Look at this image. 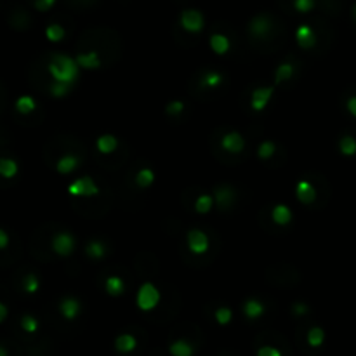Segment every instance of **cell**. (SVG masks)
I'll use <instances>...</instances> for the list:
<instances>
[{"instance_id": "1", "label": "cell", "mask_w": 356, "mask_h": 356, "mask_svg": "<svg viewBox=\"0 0 356 356\" xmlns=\"http://www.w3.org/2000/svg\"><path fill=\"white\" fill-rule=\"evenodd\" d=\"M47 70L51 73V77L56 82H66V84H73L75 85L77 79L80 75L82 68L79 66L77 59H73L66 54H52L51 61L47 65Z\"/></svg>"}, {"instance_id": "2", "label": "cell", "mask_w": 356, "mask_h": 356, "mask_svg": "<svg viewBox=\"0 0 356 356\" xmlns=\"http://www.w3.org/2000/svg\"><path fill=\"white\" fill-rule=\"evenodd\" d=\"M160 303V290L155 287L152 282H146L139 287L138 295H136V304L141 311H152Z\"/></svg>"}, {"instance_id": "3", "label": "cell", "mask_w": 356, "mask_h": 356, "mask_svg": "<svg viewBox=\"0 0 356 356\" xmlns=\"http://www.w3.org/2000/svg\"><path fill=\"white\" fill-rule=\"evenodd\" d=\"M68 193L71 196H82V198H89V196H96L99 193V188L98 184L94 182L92 177L89 176H84V177H79L68 186Z\"/></svg>"}, {"instance_id": "4", "label": "cell", "mask_w": 356, "mask_h": 356, "mask_svg": "<svg viewBox=\"0 0 356 356\" xmlns=\"http://www.w3.org/2000/svg\"><path fill=\"white\" fill-rule=\"evenodd\" d=\"M186 243H188L190 252H193L195 255H202L209 250V245H211V240H209L207 233H203L198 228H193V230L188 231L186 235Z\"/></svg>"}, {"instance_id": "5", "label": "cell", "mask_w": 356, "mask_h": 356, "mask_svg": "<svg viewBox=\"0 0 356 356\" xmlns=\"http://www.w3.org/2000/svg\"><path fill=\"white\" fill-rule=\"evenodd\" d=\"M52 250L56 252L59 257H68L75 250V238H73L71 233L68 231H59L54 235L52 238Z\"/></svg>"}, {"instance_id": "6", "label": "cell", "mask_w": 356, "mask_h": 356, "mask_svg": "<svg viewBox=\"0 0 356 356\" xmlns=\"http://www.w3.org/2000/svg\"><path fill=\"white\" fill-rule=\"evenodd\" d=\"M181 26L182 30L190 31V33H198L203 30V16L202 12L195 11V9H188L181 14Z\"/></svg>"}, {"instance_id": "7", "label": "cell", "mask_w": 356, "mask_h": 356, "mask_svg": "<svg viewBox=\"0 0 356 356\" xmlns=\"http://www.w3.org/2000/svg\"><path fill=\"white\" fill-rule=\"evenodd\" d=\"M273 92H275V87H271V85L254 89L252 94H250V108L254 111H263L268 106L269 99L273 98Z\"/></svg>"}, {"instance_id": "8", "label": "cell", "mask_w": 356, "mask_h": 356, "mask_svg": "<svg viewBox=\"0 0 356 356\" xmlns=\"http://www.w3.org/2000/svg\"><path fill=\"white\" fill-rule=\"evenodd\" d=\"M221 146L228 153H240L245 148V139L240 132H226L221 138Z\"/></svg>"}, {"instance_id": "9", "label": "cell", "mask_w": 356, "mask_h": 356, "mask_svg": "<svg viewBox=\"0 0 356 356\" xmlns=\"http://www.w3.org/2000/svg\"><path fill=\"white\" fill-rule=\"evenodd\" d=\"M249 30L254 36H266L273 30V21L268 14H257L249 23Z\"/></svg>"}, {"instance_id": "10", "label": "cell", "mask_w": 356, "mask_h": 356, "mask_svg": "<svg viewBox=\"0 0 356 356\" xmlns=\"http://www.w3.org/2000/svg\"><path fill=\"white\" fill-rule=\"evenodd\" d=\"M295 196L304 205L314 203V200H316V190H314V186L309 181L301 179L297 182V186H295Z\"/></svg>"}, {"instance_id": "11", "label": "cell", "mask_w": 356, "mask_h": 356, "mask_svg": "<svg viewBox=\"0 0 356 356\" xmlns=\"http://www.w3.org/2000/svg\"><path fill=\"white\" fill-rule=\"evenodd\" d=\"M80 309H82L80 301L75 297H65L59 303V311H61L63 318H66V320H70V322L79 316Z\"/></svg>"}, {"instance_id": "12", "label": "cell", "mask_w": 356, "mask_h": 356, "mask_svg": "<svg viewBox=\"0 0 356 356\" xmlns=\"http://www.w3.org/2000/svg\"><path fill=\"white\" fill-rule=\"evenodd\" d=\"M295 40H297L301 49H313L316 45V39H314V33L311 30V26L308 25H301L297 30H295Z\"/></svg>"}, {"instance_id": "13", "label": "cell", "mask_w": 356, "mask_h": 356, "mask_svg": "<svg viewBox=\"0 0 356 356\" xmlns=\"http://www.w3.org/2000/svg\"><path fill=\"white\" fill-rule=\"evenodd\" d=\"M264 311H266V308L259 299H247L243 303V314L249 320H259Z\"/></svg>"}, {"instance_id": "14", "label": "cell", "mask_w": 356, "mask_h": 356, "mask_svg": "<svg viewBox=\"0 0 356 356\" xmlns=\"http://www.w3.org/2000/svg\"><path fill=\"white\" fill-rule=\"evenodd\" d=\"M214 198H216V203L221 209H228L233 203V200H235V191L230 186H219V188H216Z\"/></svg>"}, {"instance_id": "15", "label": "cell", "mask_w": 356, "mask_h": 356, "mask_svg": "<svg viewBox=\"0 0 356 356\" xmlns=\"http://www.w3.org/2000/svg\"><path fill=\"white\" fill-rule=\"evenodd\" d=\"M104 290H106V294L111 295V297H118V295L124 294V290H125V282L122 280L120 276H117V275L108 276L106 282H104Z\"/></svg>"}, {"instance_id": "16", "label": "cell", "mask_w": 356, "mask_h": 356, "mask_svg": "<svg viewBox=\"0 0 356 356\" xmlns=\"http://www.w3.org/2000/svg\"><path fill=\"white\" fill-rule=\"evenodd\" d=\"M136 346H138V341H136V337L132 334H120L115 339V349L118 353H132L136 349Z\"/></svg>"}, {"instance_id": "17", "label": "cell", "mask_w": 356, "mask_h": 356, "mask_svg": "<svg viewBox=\"0 0 356 356\" xmlns=\"http://www.w3.org/2000/svg\"><path fill=\"white\" fill-rule=\"evenodd\" d=\"M117 146H118V139L111 134H103V136H99L98 141H96V148H98V152L103 155L113 153L117 149Z\"/></svg>"}, {"instance_id": "18", "label": "cell", "mask_w": 356, "mask_h": 356, "mask_svg": "<svg viewBox=\"0 0 356 356\" xmlns=\"http://www.w3.org/2000/svg\"><path fill=\"white\" fill-rule=\"evenodd\" d=\"M77 63H79L80 68H84V70H96V68L101 66V59H99V54L90 51V52H85V54H79V56L75 58Z\"/></svg>"}, {"instance_id": "19", "label": "cell", "mask_w": 356, "mask_h": 356, "mask_svg": "<svg viewBox=\"0 0 356 356\" xmlns=\"http://www.w3.org/2000/svg\"><path fill=\"white\" fill-rule=\"evenodd\" d=\"M79 162L80 160L75 157V155H70V153L63 155L56 163V171L59 172V174H71V172L79 167Z\"/></svg>"}, {"instance_id": "20", "label": "cell", "mask_w": 356, "mask_h": 356, "mask_svg": "<svg viewBox=\"0 0 356 356\" xmlns=\"http://www.w3.org/2000/svg\"><path fill=\"white\" fill-rule=\"evenodd\" d=\"M271 219L275 221V224L278 226H287L292 221V211L287 205L278 203L275 209L271 211Z\"/></svg>"}, {"instance_id": "21", "label": "cell", "mask_w": 356, "mask_h": 356, "mask_svg": "<svg viewBox=\"0 0 356 356\" xmlns=\"http://www.w3.org/2000/svg\"><path fill=\"white\" fill-rule=\"evenodd\" d=\"M168 353L172 356H193L195 348L184 339H177L168 346Z\"/></svg>"}, {"instance_id": "22", "label": "cell", "mask_w": 356, "mask_h": 356, "mask_svg": "<svg viewBox=\"0 0 356 356\" xmlns=\"http://www.w3.org/2000/svg\"><path fill=\"white\" fill-rule=\"evenodd\" d=\"M231 44H230V39H228L226 35L222 33H214L211 36V49L216 54H219V56H222V54H226L228 51H230Z\"/></svg>"}, {"instance_id": "23", "label": "cell", "mask_w": 356, "mask_h": 356, "mask_svg": "<svg viewBox=\"0 0 356 356\" xmlns=\"http://www.w3.org/2000/svg\"><path fill=\"white\" fill-rule=\"evenodd\" d=\"M17 171H20V165H17L16 160H12V158H6V157L0 158V176L2 177L11 179V177H14L17 174Z\"/></svg>"}, {"instance_id": "24", "label": "cell", "mask_w": 356, "mask_h": 356, "mask_svg": "<svg viewBox=\"0 0 356 356\" xmlns=\"http://www.w3.org/2000/svg\"><path fill=\"white\" fill-rule=\"evenodd\" d=\"M295 73V66L292 63H282L275 71V82L276 84H284V82L290 80Z\"/></svg>"}, {"instance_id": "25", "label": "cell", "mask_w": 356, "mask_h": 356, "mask_svg": "<svg viewBox=\"0 0 356 356\" xmlns=\"http://www.w3.org/2000/svg\"><path fill=\"white\" fill-rule=\"evenodd\" d=\"M36 103L31 96H21V98L16 99V111L21 113V115H30L31 111H35Z\"/></svg>"}, {"instance_id": "26", "label": "cell", "mask_w": 356, "mask_h": 356, "mask_svg": "<svg viewBox=\"0 0 356 356\" xmlns=\"http://www.w3.org/2000/svg\"><path fill=\"white\" fill-rule=\"evenodd\" d=\"M214 203H216V198H214L212 195L203 193V195H200L198 198H196V202H195V211L198 212V214H207V212L212 211Z\"/></svg>"}, {"instance_id": "27", "label": "cell", "mask_w": 356, "mask_h": 356, "mask_svg": "<svg viewBox=\"0 0 356 356\" xmlns=\"http://www.w3.org/2000/svg\"><path fill=\"white\" fill-rule=\"evenodd\" d=\"M85 254L89 255L90 259H103L106 255V245L99 240H92L87 243L85 247Z\"/></svg>"}, {"instance_id": "28", "label": "cell", "mask_w": 356, "mask_h": 356, "mask_svg": "<svg viewBox=\"0 0 356 356\" xmlns=\"http://www.w3.org/2000/svg\"><path fill=\"white\" fill-rule=\"evenodd\" d=\"M73 90V84H66V82H56L54 80L51 84V87H49V92H51L52 98H66L68 94H70Z\"/></svg>"}, {"instance_id": "29", "label": "cell", "mask_w": 356, "mask_h": 356, "mask_svg": "<svg viewBox=\"0 0 356 356\" xmlns=\"http://www.w3.org/2000/svg\"><path fill=\"white\" fill-rule=\"evenodd\" d=\"M306 339H308V344L311 346V348H320L323 344V341H325V332H323L322 327H313L308 330Z\"/></svg>"}, {"instance_id": "30", "label": "cell", "mask_w": 356, "mask_h": 356, "mask_svg": "<svg viewBox=\"0 0 356 356\" xmlns=\"http://www.w3.org/2000/svg\"><path fill=\"white\" fill-rule=\"evenodd\" d=\"M155 181V172L152 171V168H141V171L136 174V184L139 186V188H148V186H152Z\"/></svg>"}, {"instance_id": "31", "label": "cell", "mask_w": 356, "mask_h": 356, "mask_svg": "<svg viewBox=\"0 0 356 356\" xmlns=\"http://www.w3.org/2000/svg\"><path fill=\"white\" fill-rule=\"evenodd\" d=\"M65 28H63L61 25H49L47 28H45V36H47L51 42H61L63 39H65Z\"/></svg>"}, {"instance_id": "32", "label": "cell", "mask_w": 356, "mask_h": 356, "mask_svg": "<svg viewBox=\"0 0 356 356\" xmlns=\"http://www.w3.org/2000/svg\"><path fill=\"white\" fill-rule=\"evenodd\" d=\"M222 79H224V77L219 71H207L200 84H202V87H217V85H221Z\"/></svg>"}, {"instance_id": "33", "label": "cell", "mask_w": 356, "mask_h": 356, "mask_svg": "<svg viewBox=\"0 0 356 356\" xmlns=\"http://www.w3.org/2000/svg\"><path fill=\"white\" fill-rule=\"evenodd\" d=\"M276 152V146L273 141H263L261 144H259L257 148V155L259 158H263V160H268V158H271L273 155H275Z\"/></svg>"}, {"instance_id": "34", "label": "cell", "mask_w": 356, "mask_h": 356, "mask_svg": "<svg viewBox=\"0 0 356 356\" xmlns=\"http://www.w3.org/2000/svg\"><path fill=\"white\" fill-rule=\"evenodd\" d=\"M339 149L342 155L349 157V155H354L356 153V139L351 138V136H344L339 143Z\"/></svg>"}, {"instance_id": "35", "label": "cell", "mask_w": 356, "mask_h": 356, "mask_svg": "<svg viewBox=\"0 0 356 356\" xmlns=\"http://www.w3.org/2000/svg\"><path fill=\"white\" fill-rule=\"evenodd\" d=\"M21 328L25 332H28V334H35V332L39 330V322H36V318L31 316V314H25V316L21 318Z\"/></svg>"}, {"instance_id": "36", "label": "cell", "mask_w": 356, "mask_h": 356, "mask_svg": "<svg viewBox=\"0 0 356 356\" xmlns=\"http://www.w3.org/2000/svg\"><path fill=\"white\" fill-rule=\"evenodd\" d=\"M216 322L219 323V325H228V323L231 322V318H233V313H231V309L230 308H226V306H221L219 309H216Z\"/></svg>"}, {"instance_id": "37", "label": "cell", "mask_w": 356, "mask_h": 356, "mask_svg": "<svg viewBox=\"0 0 356 356\" xmlns=\"http://www.w3.org/2000/svg\"><path fill=\"white\" fill-rule=\"evenodd\" d=\"M23 289H25V292H28V294H35V292L40 289V282H39V278H36V275L26 276L25 282H23Z\"/></svg>"}, {"instance_id": "38", "label": "cell", "mask_w": 356, "mask_h": 356, "mask_svg": "<svg viewBox=\"0 0 356 356\" xmlns=\"http://www.w3.org/2000/svg\"><path fill=\"white\" fill-rule=\"evenodd\" d=\"M182 109H184V103H182V101H171L165 106V113H167V115H171V117H174V115H179V113H182Z\"/></svg>"}, {"instance_id": "39", "label": "cell", "mask_w": 356, "mask_h": 356, "mask_svg": "<svg viewBox=\"0 0 356 356\" xmlns=\"http://www.w3.org/2000/svg\"><path fill=\"white\" fill-rule=\"evenodd\" d=\"M294 7L299 12H309L314 7V0H294Z\"/></svg>"}, {"instance_id": "40", "label": "cell", "mask_w": 356, "mask_h": 356, "mask_svg": "<svg viewBox=\"0 0 356 356\" xmlns=\"http://www.w3.org/2000/svg\"><path fill=\"white\" fill-rule=\"evenodd\" d=\"M257 356H282V351L275 346H263L257 349Z\"/></svg>"}, {"instance_id": "41", "label": "cell", "mask_w": 356, "mask_h": 356, "mask_svg": "<svg viewBox=\"0 0 356 356\" xmlns=\"http://www.w3.org/2000/svg\"><path fill=\"white\" fill-rule=\"evenodd\" d=\"M54 2L56 0H35V9L36 11H49L52 6H54Z\"/></svg>"}, {"instance_id": "42", "label": "cell", "mask_w": 356, "mask_h": 356, "mask_svg": "<svg viewBox=\"0 0 356 356\" xmlns=\"http://www.w3.org/2000/svg\"><path fill=\"white\" fill-rule=\"evenodd\" d=\"M292 311H294L295 316H303V314L308 313L309 309H308V306H306L304 303H295L294 308H292Z\"/></svg>"}, {"instance_id": "43", "label": "cell", "mask_w": 356, "mask_h": 356, "mask_svg": "<svg viewBox=\"0 0 356 356\" xmlns=\"http://www.w3.org/2000/svg\"><path fill=\"white\" fill-rule=\"evenodd\" d=\"M9 245V235L0 228V250H4Z\"/></svg>"}, {"instance_id": "44", "label": "cell", "mask_w": 356, "mask_h": 356, "mask_svg": "<svg viewBox=\"0 0 356 356\" xmlns=\"http://www.w3.org/2000/svg\"><path fill=\"white\" fill-rule=\"evenodd\" d=\"M348 109H349V113L356 118V96H353V98H349V101H348Z\"/></svg>"}, {"instance_id": "45", "label": "cell", "mask_w": 356, "mask_h": 356, "mask_svg": "<svg viewBox=\"0 0 356 356\" xmlns=\"http://www.w3.org/2000/svg\"><path fill=\"white\" fill-rule=\"evenodd\" d=\"M7 313H9L7 311V306L4 304V303H0V323H2L7 318Z\"/></svg>"}, {"instance_id": "46", "label": "cell", "mask_w": 356, "mask_h": 356, "mask_svg": "<svg viewBox=\"0 0 356 356\" xmlns=\"http://www.w3.org/2000/svg\"><path fill=\"white\" fill-rule=\"evenodd\" d=\"M0 356H7V351L2 348V346H0Z\"/></svg>"}, {"instance_id": "47", "label": "cell", "mask_w": 356, "mask_h": 356, "mask_svg": "<svg viewBox=\"0 0 356 356\" xmlns=\"http://www.w3.org/2000/svg\"><path fill=\"white\" fill-rule=\"evenodd\" d=\"M353 14H354V17H356V6H354V9H353Z\"/></svg>"}]
</instances>
